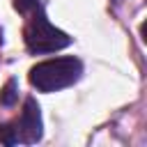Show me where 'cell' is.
<instances>
[{"mask_svg": "<svg viewBox=\"0 0 147 147\" xmlns=\"http://www.w3.org/2000/svg\"><path fill=\"white\" fill-rule=\"evenodd\" d=\"M41 110L39 103L28 96L21 110V117H16L9 124H0V142L2 145H34L41 140Z\"/></svg>", "mask_w": 147, "mask_h": 147, "instance_id": "cell-3", "label": "cell"}, {"mask_svg": "<svg viewBox=\"0 0 147 147\" xmlns=\"http://www.w3.org/2000/svg\"><path fill=\"white\" fill-rule=\"evenodd\" d=\"M23 37H25L28 51L37 53V55H41V53H55V51L67 48L71 44V37L67 32H62L60 28H55L48 21V16H46V11H44L41 5H37L32 9V18L28 21Z\"/></svg>", "mask_w": 147, "mask_h": 147, "instance_id": "cell-2", "label": "cell"}, {"mask_svg": "<svg viewBox=\"0 0 147 147\" xmlns=\"http://www.w3.org/2000/svg\"><path fill=\"white\" fill-rule=\"evenodd\" d=\"M16 96H18V90H16V80L11 78V80H7V85H5V90L0 94V103L2 106H14Z\"/></svg>", "mask_w": 147, "mask_h": 147, "instance_id": "cell-4", "label": "cell"}, {"mask_svg": "<svg viewBox=\"0 0 147 147\" xmlns=\"http://www.w3.org/2000/svg\"><path fill=\"white\" fill-rule=\"evenodd\" d=\"M37 5H39V0H14V7H16L21 14H28V11H32Z\"/></svg>", "mask_w": 147, "mask_h": 147, "instance_id": "cell-5", "label": "cell"}, {"mask_svg": "<svg viewBox=\"0 0 147 147\" xmlns=\"http://www.w3.org/2000/svg\"><path fill=\"white\" fill-rule=\"evenodd\" d=\"M83 76V62L78 57H53L37 62L30 69V85L39 92H57L74 85Z\"/></svg>", "mask_w": 147, "mask_h": 147, "instance_id": "cell-1", "label": "cell"}]
</instances>
